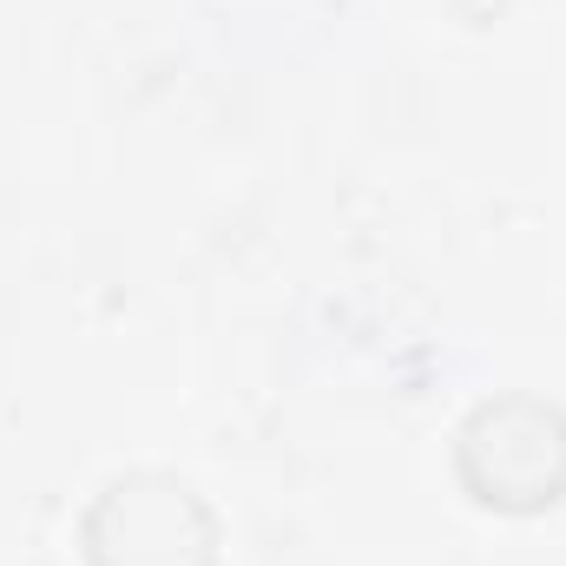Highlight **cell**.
Listing matches in <instances>:
<instances>
[{
    "instance_id": "cell-2",
    "label": "cell",
    "mask_w": 566,
    "mask_h": 566,
    "mask_svg": "<svg viewBox=\"0 0 566 566\" xmlns=\"http://www.w3.org/2000/svg\"><path fill=\"white\" fill-rule=\"evenodd\" d=\"M218 527L205 501L171 474H126L86 514L93 566H211Z\"/></svg>"
},
{
    "instance_id": "cell-1",
    "label": "cell",
    "mask_w": 566,
    "mask_h": 566,
    "mask_svg": "<svg viewBox=\"0 0 566 566\" xmlns=\"http://www.w3.org/2000/svg\"><path fill=\"white\" fill-rule=\"evenodd\" d=\"M461 481L488 507H554L566 488V422L534 396L474 409L461 428Z\"/></svg>"
}]
</instances>
